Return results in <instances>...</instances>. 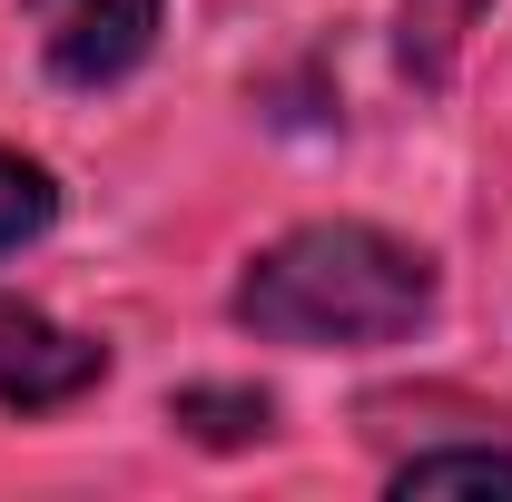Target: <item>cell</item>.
<instances>
[{
  "instance_id": "cell-5",
  "label": "cell",
  "mask_w": 512,
  "mask_h": 502,
  "mask_svg": "<svg viewBox=\"0 0 512 502\" xmlns=\"http://www.w3.org/2000/svg\"><path fill=\"white\" fill-rule=\"evenodd\" d=\"M168 424H188L197 443H256L276 424V404H266V394H237V384H188V394L168 404Z\"/></svg>"
},
{
  "instance_id": "cell-7",
  "label": "cell",
  "mask_w": 512,
  "mask_h": 502,
  "mask_svg": "<svg viewBox=\"0 0 512 502\" xmlns=\"http://www.w3.org/2000/svg\"><path fill=\"white\" fill-rule=\"evenodd\" d=\"M50 217H60V188H50L30 158H10V148H0V256L20 247V237H40Z\"/></svg>"
},
{
  "instance_id": "cell-2",
  "label": "cell",
  "mask_w": 512,
  "mask_h": 502,
  "mask_svg": "<svg viewBox=\"0 0 512 502\" xmlns=\"http://www.w3.org/2000/svg\"><path fill=\"white\" fill-rule=\"evenodd\" d=\"M99 375H109V345H99V335H69V325H50L40 306L0 296V404H10V414H60V404H79Z\"/></svg>"
},
{
  "instance_id": "cell-6",
  "label": "cell",
  "mask_w": 512,
  "mask_h": 502,
  "mask_svg": "<svg viewBox=\"0 0 512 502\" xmlns=\"http://www.w3.org/2000/svg\"><path fill=\"white\" fill-rule=\"evenodd\" d=\"M394 493H512V453H483V443L414 453V463L394 473Z\"/></svg>"
},
{
  "instance_id": "cell-1",
  "label": "cell",
  "mask_w": 512,
  "mask_h": 502,
  "mask_svg": "<svg viewBox=\"0 0 512 502\" xmlns=\"http://www.w3.org/2000/svg\"><path fill=\"white\" fill-rule=\"evenodd\" d=\"M434 315V266L384 227H296L237 276V325L266 345H394Z\"/></svg>"
},
{
  "instance_id": "cell-4",
  "label": "cell",
  "mask_w": 512,
  "mask_h": 502,
  "mask_svg": "<svg viewBox=\"0 0 512 502\" xmlns=\"http://www.w3.org/2000/svg\"><path fill=\"white\" fill-rule=\"evenodd\" d=\"M483 10L493 0H404V69L414 79H453V60H463Z\"/></svg>"
},
{
  "instance_id": "cell-3",
  "label": "cell",
  "mask_w": 512,
  "mask_h": 502,
  "mask_svg": "<svg viewBox=\"0 0 512 502\" xmlns=\"http://www.w3.org/2000/svg\"><path fill=\"white\" fill-rule=\"evenodd\" d=\"M30 20H40V50L69 89L128 79L158 40V0H30Z\"/></svg>"
}]
</instances>
